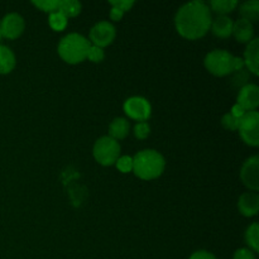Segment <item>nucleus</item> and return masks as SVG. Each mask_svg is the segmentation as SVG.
<instances>
[{
  "instance_id": "obj_20",
  "label": "nucleus",
  "mask_w": 259,
  "mask_h": 259,
  "mask_svg": "<svg viewBox=\"0 0 259 259\" xmlns=\"http://www.w3.org/2000/svg\"><path fill=\"white\" fill-rule=\"evenodd\" d=\"M210 5H211V9L215 13L225 15L227 13L234 10V8L238 5V2L237 0H212Z\"/></svg>"
},
{
  "instance_id": "obj_12",
  "label": "nucleus",
  "mask_w": 259,
  "mask_h": 259,
  "mask_svg": "<svg viewBox=\"0 0 259 259\" xmlns=\"http://www.w3.org/2000/svg\"><path fill=\"white\" fill-rule=\"evenodd\" d=\"M232 33L239 42H250V39L253 38V24L250 22H248V20L240 18L237 22L233 23Z\"/></svg>"
},
{
  "instance_id": "obj_2",
  "label": "nucleus",
  "mask_w": 259,
  "mask_h": 259,
  "mask_svg": "<svg viewBox=\"0 0 259 259\" xmlns=\"http://www.w3.org/2000/svg\"><path fill=\"white\" fill-rule=\"evenodd\" d=\"M164 169V159L158 152L146 149L133 158V171L143 180H153L161 176Z\"/></svg>"
},
{
  "instance_id": "obj_32",
  "label": "nucleus",
  "mask_w": 259,
  "mask_h": 259,
  "mask_svg": "<svg viewBox=\"0 0 259 259\" xmlns=\"http://www.w3.org/2000/svg\"><path fill=\"white\" fill-rule=\"evenodd\" d=\"M230 114H232V115L234 116V118L240 119V118H242V116L245 114V110H244V109H243L240 105H238V104H235V105L232 108V113H230Z\"/></svg>"
},
{
  "instance_id": "obj_10",
  "label": "nucleus",
  "mask_w": 259,
  "mask_h": 259,
  "mask_svg": "<svg viewBox=\"0 0 259 259\" xmlns=\"http://www.w3.org/2000/svg\"><path fill=\"white\" fill-rule=\"evenodd\" d=\"M259 104V89L257 85H245L242 88L238 95V105L242 106L245 111H253Z\"/></svg>"
},
{
  "instance_id": "obj_25",
  "label": "nucleus",
  "mask_w": 259,
  "mask_h": 259,
  "mask_svg": "<svg viewBox=\"0 0 259 259\" xmlns=\"http://www.w3.org/2000/svg\"><path fill=\"white\" fill-rule=\"evenodd\" d=\"M116 167H118L119 171L124 172V174L133 171V158L128 156L120 157V158L116 159Z\"/></svg>"
},
{
  "instance_id": "obj_5",
  "label": "nucleus",
  "mask_w": 259,
  "mask_h": 259,
  "mask_svg": "<svg viewBox=\"0 0 259 259\" xmlns=\"http://www.w3.org/2000/svg\"><path fill=\"white\" fill-rule=\"evenodd\" d=\"M120 153V146L115 139L110 137H103L94 146V157L103 166H110L115 163Z\"/></svg>"
},
{
  "instance_id": "obj_18",
  "label": "nucleus",
  "mask_w": 259,
  "mask_h": 259,
  "mask_svg": "<svg viewBox=\"0 0 259 259\" xmlns=\"http://www.w3.org/2000/svg\"><path fill=\"white\" fill-rule=\"evenodd\" d=\"M57 12L65 15L66 18L76 17L81 12V4L76 0H60Z\"/></svg>"
},
{
  "instance_id": "obj_4",
  "label": "nucleus",
  "mask_w": 259,
  "mask_h": 259,
  "mask_svg": "<svg viewBox=\"0 0 259 259\" xmlns=\"http://www.w3.org/2000/svg\"><path fill=\"white\" fill-rule=\"evenodd\" d=\"M205 66L214 75L224 76L242 70L244 67V61L240 57H234L227 51L215 50L205 57Z\"/></svg>"
},
{
  "instance_id": "obj_31",
  "label": "nucleus",
  "mask_w": 259,
  "mask_h": 259,
  "mask_svg": "<svg viewBox=\"0 0 259 259\" xmlns=\"http://www.w3.org/2000/svg\"><path fill=\"white\" fill-rule=\"evenodd\" d=\"M190 259H217L215 255H212L211 253L205 252V250H199V252L194 253V254L190 257Z\"/></svg>"
},
{
  "instance_id": "obj_7",
  "label": "nucleus",
  "mask_w": 259,
  "mask_h": 259,
  "mask_svg": "<svg viewBox=\"0 0 259 259\" xmlns=\"http://www.w3.org/2000/svg\"><path fill=\"white\" fill-rule=\"evenodd\" d=\"M24 29V20L17 13H10L3 18L0 23V34L9 39L19 37Z\"/></svg>"
},
{
  "instance_id": "obj_8",
  "label": "nucleus",
  "mask_w": 259,
  "mask_h": 259,
  "mask_svg": "<svg viewBox=\"0 0 259 259\" xmlns=\"http://www.w3.org/2000/svg\"><path fill=\"white\" fill-rule=\"evenodd\" d=\"M124 111L131 118L144 121L151 116V105L143 98H131L124 104Z\"/></svg>"
},
{
  "instance_id": "obj_29",
  "label": "nucleus",
  "mask_w": 259,
  "mask_h": 259,
  "mask_svg": "<svg viewBox=\"0 0 259 259\" xmlns=\"http://www.w3.org/2000/svg\"><path fill=\"white\" fill-rule=\"evenodd\" d=\"M110 4L113 5L114 8H118L119 10H121V12L124 13L126 12V10L131 9V8L133 7L134 3L132 2V0H118V2H116V0H111Z\"/></svg>"
},
{
  "instance_id": "obj_34",
  "label": "nucleus",
  "mask_w": 259,
  "mask_h": 259,
  "mask_svg": "<svg viewBox=\"0 0 259 259\" xmlns=\"http://www.w3.org/2000/svg\"><path fill=\"white\" fill-rule=\"evenodd\" d=\"M0 37H2V34H0Z\"/></svg>"
},
{
  "instance_id": "obj_9",
  "label": "nucleus",
  "mask_w": 259,
  "mask_h": 259,
  "mask_svg": "<svg viewBox=\"0 0 259 259\" xmlns=\"http://www.w3.org/2000/svg\"><path fill=\"white\" fill-rule=\"evenodd\" d=\"M242 181L248 189L257 191L259 189V158L258 156L250 157L243 164L242 172H240Z\"/></svg>"
},
{
  "instance_id": "obj_33",
  "label": "nucleus",
  "mask_w": 259,
  "mask_h": 259,
  "mask_svg": "<svg viewBox=\"0 0 259 259\" xmlns=\"http://www.w3.org/2000/svg\"><path fill=\"white\" fill-rule=\"evenodd\" d=\"M121 17H123V12H121V10H119L118 8L113 7V9H111V12H110L111 19H113V20H120Z\"/></svg>"
},
{
  "instance_id": "obj_24",
  "label": "nucleus",
  "mask_w": 259,
  "mask_h": 259,
  "mask_svg": "<svg viewBox=\"0 0 259 259\" xmlns=\"http://www.w3.org/2000/svg\"><path fill=\"white\" fill-rule=\"evenodd\" d=\"M33 4L37 8H39L43 12L48 13H56L58 10V5H60V0H42V2H33Z\"/></svg>"
},
{
  "instance_id": "obj_14",
  "label": "nucleus",
  "mask_w": 259,
  "mask_h": 259,
  "mask_svg": "<svg viewBox=\"0 0 259 259\" xmlns=\"http://www.w3.org/2000/svg\"><path fill=\"white\" fill-rule=\"evenodd\" d=\"M212 32L220 38H227L233 32V22L227 15H219L211 24Z\"/></svg>"
},
{
  "instance_id": "obj_11",
  "label": "nucleus",
  "mask_w": 259,
  "mask_h": 259,
  "mask_svg": "<svg viewBox=\"0 0 259 259\" xmlns=\"http://www.w3.org/2000/svg\"><path fill=\"white\" fill-rule=\"evenodd\" d=\"M238 207L245 217H254L259 210V196L255 192H245L240 196Z\"/></svg>"
},
{
  "instance_id": "obj_26",
  "label": "nucleus",
  "mask_w": 259,
  "mask_h": 259,
  "mask_svg": "<svg viewBox=\"0 0 259 259\" xmlns=\"http://www.w3.org/2000/svg\"><path fill=\"white\" fill-rule=\"evenodd\" d=\"M86 58H89L91 62H101L104 58L103 48L96 47V46L91 45L90 48H89V51H88V56H86Z\"/></svg>"
},
{
  "instance_id": "obj_21",
  "label": "nucleus",
  "mask_w": 259,
  "mask_h": 259,
  "mask_svg": "<svg viewBox=\"0 0 259 259\" xmlns=\"http://www.w3.org/2000/svg\"><path fill=\"white\" fill-rule=\"evenodd\" d=\"M245 239H247L248 245L253 250L258 252L259 250V225L257 223H253L245 233Z\"/></svg>"
},
{
  "instance_id": "obj_16",
  "label": "nucleus",
  "mask_w": 259,
  "mask_h": 259,
  "mask_svg": "<svg viewBox=\"0 0 259 259\" xmlns=\"http://www.w3.org/2000/svg\"><path fill=\"white\" fill-rule=\"evenodd\" d=\"M239 13L243 19L248 20L250 23L257 22L259 18V2L258 0H250V2L244 3L240 7Z\"/></svg>"
},
{
  "instance_id": "obj_27",
  "label": "nucleus",
  "mask_w": 259,
  "mask_h": 259,
  "mask_svg": "<svg viewBox=\"0 0 259 259\" xmlns=\"http://www.w3.org/2000/svg\"><path fill=\"white\" fill-rule=\"evenodd\" d=\"M222 124L224 128L229 129V131H238V128H239V119L234 118L232 114L228 113L223 116Z\"/></svg>"
},
{
  "instance_id": "obj_30",
  "label": "nucleus",
  "mask_w": 259,
  "mask_h": 259,
  "mask_svg": "<svg viewBox=\"0 0 259 259\" xmlns=\"http://www.w3.org/2000/svg\"><path fill=\"white\" fill-rule=\"evenodd\" d=\"M234 259H255V257H254V254H253L252 250L242 248V249H239L235 252Z\"/></svg>"
},
{
  "instance_id": "obj_1",
  "label": "nucleus",
  "mask_w": 259,
  "mask_h": 259,
  "mask_svg": "<svg viewBox=\"0 0 259 259\" xmlns=\"http://www.w3.org/2000/svg\"><path fill=\"white\" fill-rule=\"evenodd\" d=\"M175 23L182 37L197 39L206 34L211 27V13L204 2L196 0L180 8Z\"/></svg>"
},
{
  "instance_id": "obj_22",
  "label": "nucleus",
  "mask_w": 259,
  "mask_h": 259,
  "mask_svg": "<svg viewBox=\"0 0 259 259\" xmlns=\"http://www.w3.org/2000/svg\"><path fill=\"white\" fill-rule=\"evenodd\" d=\"M50 25L55 30H62L67 25V18L60 12L52 13L50 15Z\"/></svg>"
},
{
  "instance_id": "obj_19",
  "label": "nucleus",
  "mask_w": 259,
  "mask_h": 259,
  "mask_svg": "<svg viewBox=\"0 0 259 259\" xmlns=\"http://www.w3.org/2000/svg\"><path fill=\"white\" fill-rule=\"evenodd\" d=\"M259 126V114L255 110L245 111L244 115L239 119V132L250 131Z\"/></svg>"
},
{
  "instance_id": "obj_28",
  "label": "nucleus",
  "mask_w": 259,
  "mask_h": 259,
  "mask_svg": "<svg viewBox=\"0 0 259 259\" xmlns=\"http://www.w3.org/2000/svg\"><path fill=\"white\" fill-rule=\"evenodd\" d=\"M149 125L147 123H144V121H142V123H138L136 125V128H134V134H136L137 138L139 139H144L148 137L149 134Z\"/></svg>"
},
{
  "instance_id": "obj_17",
  "label": "nucleus",
  "mask_w": 259,
  "mask_h": 259,
  "mask_svg": "<svg viewBox=\"0 0 259 259\" xmlns=\"http://www.w3.org/2000/svg\"><path fill=\"white\" fill-rule=\"evenodd\" d=\"M15 66V57L5 46H0V73H9Z\"/></svg>"
},
{
  "instance_id": "obj_23",
  "label": "nucleus",
  "mask_w": 259,
  "mask_h": 259,
  "mask_svg": "<svg viewBox=\"0 0 259 259\" xmlns=\"http://www.w3.org/2000/svg\"><path fill=\"white\" fill-rule=\"evenodd\" d=\"M243 141L252 147H257L259 144V126L250 129V131H240Z\"/></svg>"
},
{
  "instance_id": "obj_6",
  "label": "nucleus",
  "mask_w": 259,
  "mask_h": 259,
  "mask_svg": "<svg viewBox=\"0 0 259 259\" xmlns=\"http://www.w3.org/2000/svg\"><path fill=\"white\" fill-rule=\"evenodd\" d=\"M115 37V29L113 24L109 22H99L93 27L90 32V39L93 42V46L96 47H106L113 42Z\"/></svg>"
},
{
  "instance_id": "obj_15",
  "label": "nucleus",
  "mask_w": 259,
  "mask_h": 259,
  "mask_svg": "<svg viewBox=\"0 0 259 259\" xmlns=\"http://www.w3.org/2000/svg\"><path fill=\"white\" fill-rule=\"evenodd\" d=\"M129 132V124L124 118L114 119L113 123L109 126V134L113 139H123L125 138Z\"/></svg>"
},
{
  "instance_id": "obj_3",
  "label": "nucleus",
  "mask_w": 259,
  "mask_h": 259,
  "mask_svg": "<svg viewBox=\"0 0 259 259\" xmlns=\"http://www.w3.org/2000/svg\"><path fill=\"white\" fill-rule=\"evenodd\" d=\"M91 43L83 35L71 33L63 37L58 45V53L67 63H80L88 56Z\"/></svg>"
},
{
  "instance_id": "obj_13",
  "label": "nucleus",
  "mask_w": 259,
  "mask_h": 259,
  "mask_svg": "<svg viewBox=\"0 0 259 259\" xmlns=\"http://www.w3.org/2000/svg\"><path fill=\"white\" fill-rule=\"evenodd\" d=\"M245 60L244 65H247V67L249 68V71H252L254 75H258V62H259V39L254 38L253 40H250L249 45H248L247 50H245Z\"/></svg>"
}]
</instances>
